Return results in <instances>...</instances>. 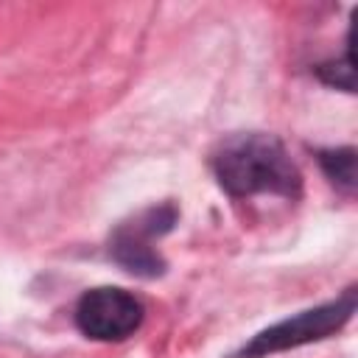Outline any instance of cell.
<instances>
[{
	"mask_svg": "<svg viewBox=\"0 0 358 358\" xmlns=\"http://www.w3.org/2000/svg\"><path fill=\"white\" fill-rule=\"evenodd\" d=\"M213 171L221 190L232 199L257 193L296 199L302 173L274 134H235L221 143L213 157Z\"/></svg>",
	"mask_w": 358,
	"mask_h": 358,
	"instance_id": "6da1fadb",
	"label": "cell"
},
{
	"mask_svg": "<svg viewBox=\"0 0 358 358\" xmlns=\"http://www.w3.org/2000/svg\"><path fill=\"white\" fill-rule=\"evenodd\" d=\"M316 159L333 185L344 190L355 187V148H322L316 151Z\"/></svg>",
	"mask_w": 358,
	"mask_h": 358,
	"instance_id": "5b68a950",
	"label": "cell"
},
{
	"mask_svg": "<svg viewBox=\"0 0 358 358\" xmlns=\"http://www.w3.org/2000/svg\"><path fill=\"white\" fill-rule=\"evenodd\" d=\"M143 302L115 285L90 288L76 305V327L95 341H123L143 324Z\"/></svg>",
	"mask_w": 358,
	"mask_h": 358,
	"instance_id": "277c9868",
	"label": "cell"
},
{
	"mask_svg": "<svg viewBox=\"0 0 358 358\" xmlns=\"http://www.w3.org/2000/svg\"><path fill=\"white\" fill-rule=\"evenodd\" d=\"M352 64H355V59H352V31H350V34H347L344 62H324V64H319V67H316V76H319L324 84H330V87H341V90L352 92V90H355Z\"/></svg>",
	"mask_w": 358,
	"mask_h": 358,
	"instance_id": "8992f818",
	"label": "cell"
},
{
	"mask_svg": "<svg viewBox=\"0 0 358 358\" xmlns=\"http://www.w3.org/2000/svg\"><path fill=\"white\" fill-rule=\"evenodd\" d=\"M355 288H347L341 296L324 302V305H316L310 310H302L291 319H282L266 330H260L235 358H266V355H274V352H282V350H294V347H302V344H310V341H322L333 333H338L355 313Z\"/></svg>",
	"mask_w": 358,
	"mask_h": 358,
	"instance_id": "7a4b0ae2",
	"label": "cell"
},
{
	"mask_svg": "<svg viewBox=\"0 0 358 358\" xmlns=\"http://www.w3.org/2000/svg\"><path fill=\"white\" fill-rule=\"evenodd\" d=\"M176 218H179V213L173 204H157V207H148V210L137 213L134 218L117 224L109 238V257L123 271H129L134 277H143V280L162 277L165 257L159 255V249L154 243L173 229Z\"/></svg>",
	"mask_w": 358,
	"mask_h": 358,
	"instance_id": "3957f363",
	"label": "cell"
}]
</instances>
